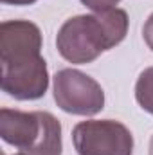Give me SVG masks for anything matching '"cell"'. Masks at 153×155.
Wrapping results in <instances>:
<instances>
[{
	"label": "cell",
	"mask_w": 153,
	"mask_h": 155,
	"mask_svg": "<svg viewBox=\"0 0 153 155\" xmlns=\"http://www.w3.org/2000/svg\"><path fill=\"white\" fill-rule=\"evenodd\" d=\"M128 24V13L119 7L105 13L77 15L60 27L56 49L69 63H92L126 38Z\"/></svg>",
	"instance_id": "cell-1"
},
{
	"label": "cell",
	"mask_w": 153,
	"mask_h": 155,
	"mask_svg": "<svg viewBox=\"0 0 153 155\" xmlns=\"http://www.w3.org/2000/svg\"><path fill=\"white\" fill-rule=\"evenodd\" d=\"M0 137L29 155H61V124L49 112L0 110Z\"/></svg>",
	"instance_id": "cell-2"
},
{
	"label": "cell",
	"mask_w": 153,
	"mask_h": 155,
	"mask_svg": "<svg viewBox=\"0 0 153 155\" xmlns=\"http://www.w3.org/2000/svg\"><path fill=\"white\" fill-rule=\"evenodd\" d=\"M56 105L72 116H96L105 108V90L92 76L77 69H61L52 78Z\"/></svg>",
	"instance_id": "cell-3"
},
{
	"label": "cell",
	"mask_w": 153,
	"mask_h": 155,
	"mask_svg": "<svg viewBox=\"0 0 153 155\" xmlns=\"http://www.w3.org/2000/svg\"><path fill=\"white\" fill-rule=\"evenodd\" d=\"M77 155H133V135L119 121L90 119L72 130Z\"/></svg>",
	"instance_id": "cell-4"
},
{
	"label": "cell",
	"mask_w": 153,
	"mask_h": 155,
	"mask_svg": "<svg viewBox=\"0 0 153 155\" xmlns=\"http://www.w3.org/2000/svg\"><path fill=\"white\" fill-rule=\"evenodd\" d=\"M2 76L0 87L2 90L20 101H33L45 96L49 88V71L47 61L43 56L11 63V65H0Z\"/></svg>",
	"instance_id": "cell-5"
},
{
	"label": "cell",
	"mask_w": 153,
	"mask_h": 155,
	"mask_svg": "<svg viewBox=\"0 0 153 155\" xmlns=\"http://www.w3.org/2000/svg\"><path fill=\"white\" fill-rule=\"evenodd\" d=\"M41 56V31L29 20L0 24V65L20 63Z\"/></svg>",
	"instance_id": "cell-6"
},
{
	"label": "cell",
	"mask_w": 153,
	"mask_h": 155,
	"mask_svg": "<svg viewBox=\"0 0 153 155\" xmlns=\"http://www.w3.org/2000/svg\"><path fill=\"white\" fill-rule=\"evenodd\" d=\"M135 99L139 107L153 116V67L144 69L135 83Z\"/></svg>",
	"instance_id": "cell-7"
},
{
	"label": "cell",
	"mask_w": 153,
	"mask_h": 155,
	"mask_svg": "<svg viewBox=\"0 0 153 155\" xmlns=\"http://www.w3.org/2000/svg\"><path fill=\"white\" fill-rule=\"evenodd\" d=\"M119 2L121 0H81V4L86 5L92 13H105V11L115 9Z\"/></svg>",
	"instance_id": "cell-8"
},
{
	"label": "cell",
	"mask_w": 153,
	"mask_h": 155,
	"mask_svg": "<svg viewBox=\"0 0 153 155\" xmlns=\"http://www.w3.org/2000/svg\"><path fill=\"white\" fill-rule=\"evenodd\" d=\"M142 38L146 41V45L153 51V13L148 16L146 24H144V27H142Z\"/></svg>",
	"instance_id": "cell-9"
},
{
	"label": "cell",
	"mask_w": 153,
	"mask_h": 155,
	"mask_svg": "<svg viewBox=\"0 0 153 155\" xmlns=\"http://www.w3.org/2000/svg\"><path fill=\"white\" fill-rule=\"evenodd\" d=\"M38 0H2V4H9V5H31Z\"/></svg>",
	"instance_id": "cell-10"
},
{
	"label": "cell",
	"mask_w": 153,
	"mask_h": 155,
	"mask_svg": "<svg viewBox=\"0 0 153 155\" xmlns=\"http://www.w3.org/2000/svg\"><path fill=\"white\" fill-rule=\"evenodd\" d=\"M148 155H153V135L150 139V148H148Z\"/></svg>",
	"instance_id": "cell-11"
},
{
	"label": "cell",
	"mask_w": 153,
	"mask_h": 155,
	"mask_svg": "<svg viewBox=\"0 0 153 155\" xmlns=\"http://www.w3.org/2000/svg\"><path fill=\"white\" fill-rule=\"evenodd\" d=\"M15 155H29V153H24V152H22V153H15Z\"/></svg>",
	"instance_id": "cell-12"
}]
</instances>
